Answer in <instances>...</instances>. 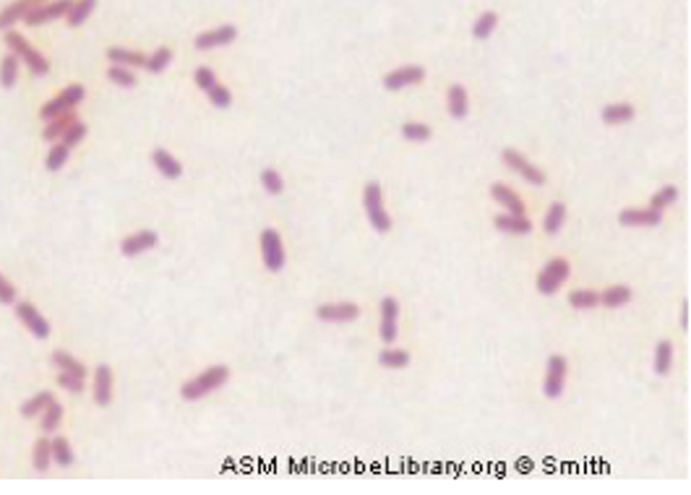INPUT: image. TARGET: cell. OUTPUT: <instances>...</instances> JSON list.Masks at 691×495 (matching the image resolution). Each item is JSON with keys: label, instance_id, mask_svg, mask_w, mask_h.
Segmentation results:
<instances>
[{"label": "cell", "instance_id": "cell-26", "mask_svg": "<svg viewBox=\"0 0 691 495\" xmlns=\"http://www.w3.org/2000/svg\"><path fill=\"white\" fill-rule=\"evenodd\" d=\"M496 27H498V13H496V10H485V13H480V16L475 19L473 37L475 39H488L493 31H496Z\"/></svg>", "mask_w": 691, "mask_h": 495}, {"label": "cell", "instance_id": "cell-31", "mask_svg": "<svg viewBox=\"0 0 691 495\" xmlns=\"http://www.w3.org/2000/svg\"><path fill=\"white\" fill-rule=\"evenodd\" d=\"M53 401H55V396H53L50 391H42V394L32 396L29 401H24V407H21V415H24V417H37V415H42V412L48 410Z\"/></svg>", "mask_w": 691, "mask_h": 495}, {"label": "cell", "instance_id": "cell-32", "mask_svg": "<svg viewBox=\"0 0 691 495\" xmlns=\"http://www.w3.org/2000/svg\"><path fill=\"white\" fill-rule=\"evenodd\" d=\"M568 305L577 310H592L595 305H600V295L595 289H574L568 292Z\"/></svg>", "mask_w": 691, "mask_h": 495}, {"label": "cell", "instance_id": "cell-30", "mask_svg": "<svg viewBox=\"0 0 691 495\" xmlns=\"http://www.w3.org/2000/svg\"><path fill=\"white\" fill-rule=\"evenodd\" d=\"M97 8V0H74V6L68 10V24L71 27H81L89 16H92V10Z\"/></svg>", "mask_w": 691, "mask_h": 495}, {"label": "cell", "instance_id": "cell-49", "mask_svg": "<svg viewBox=\"0 0 691 495\" xmlns=\"http://www.w3.org/2000/svg\"><path fill=\"white\" fill-rule=\"evenodd\" d=\"M0 303L3 305H16V287L11 285L3 274H0Z\"/></svg>", "mask_w": 691, "mask_h": 495}, {"label": "cell", "instance_id": "cell-12", "mask_svg": "<svg viewBox=\"0 0 691 495\" xmlns=\"http://www.w3.org/2000/svg\"><path fill=\"white\" fill-rule=\"evenodd\" d=\"M316 315L326 324H350L360 315V308L355 303H326L319 305Z\"/></svg>", "mask_w": 691, "mask_h": 495}, {"label": "cell", "instance_id": "cell-35", "mask_svg": "<svg viewBox=\"0 0 691 495\" xmlns=\"http://www.w3.org/2000/svg\"><path fill=\"white\" fill-rule=\"evenodd\" d=\"M673 368V344L668 339L657 344V350H655V371L657 375H668Z\"/></svg>", "mask_w": 691, "mask_h": 495}, {"label": "cell", "instance_id": "cell-23", "mask_svg": "<svg viewBox=\"0 0 691 495\" xmlns=\"http://www.w3.org/2000/svg\"><path fill=\"white\" fill-rule=\"evenodd\" d=\"M107 57H110L113 66L146 68V55H144V52H136V50H128V48H110L107 50Z\"/></svg>", "mask_w": 691, "mask_h": 495}, {"label": "cell", "instance_id": "cell-36", "mask_svg": "<svg viewBox=\"0 0 691 495\" xmlns=\"http://www.w3.org/2000/svg\"><path fill=\"white\" fill-rule=\"evenodd\" d=\"M19 63L21 60L13 52L0 60V84L6 86V89H11V86L16 84V78H19Z\"/></svg>", "mask_w": 691, "mask_h": 495}, {"label": "cell", "instance_id": "cell-27", "mask_svg": "<svg viewBox=\"0 0 691 495\" xmlns=\"http://www.w3.org/2000/svg\"><path fill=\"white\" fill-rule=\"evenodd\" d=\"M631 287H626V285H615V287H608L606 292L600 295V303L606 305V308H621V305H626L629 300H631Z\"/></svg>", "mask_w": 691, "mask_h": 495}, {"label": "cell", "instance_id": "cell-39", "mask_svg": "<svg viewBox=\"0 0 691 495\" xmlns=\"http://www.w3.org/2000/svg\"><path fill=\"white\" fill-rule=\"evenodd\" d=\"M172 60V50L170 48H157L152 55L146 57V71H152V73H162V71H167Z\"/></svg>", "mask_w": 691, "mask_h": 495}, {"label": "cell", "instance_id": "cell-41", "mask_svg": "<svg viewBox=\"0 0 691 495\" xmlns=\"http://www.w3.org/2000/svg\"><path fill=\"white\" fill-rule=\"evenodd\" d=\"M107 78L118 86H125V89L136 86V73H133V68H128V66H110Z\"/></svg>", "mask_w": 691, "mask_h": 495}, {"label": "cell", "instance_id": "cell-45", "mask_svg": "<svg viewBox=\"0 0 691 495\" xmlns=\"http://www.w3.org/2000/svg\"><path fill=\"white\" fill-rule=\"evenodd\" d=\"M261 185H264V191L266 193H272V196H279V193L284 191V180H282V175L277 170H264L261 172Z\"/></svg>", "mask_w": 691, "mask_h": 495}, {"label": "cell", "instance_id": "cell-10", "mask_svg": "<svg viewBox=\"0 0 691 495\" xmlns=\"http://www.w3.org/2000/svg\"><path fill=\"white\" fill-rule=\"evenodd\" d=\"M157 243H160V235H157L154 229H139V232L128 235V238L120 243V253H123L125 258H136V256H141V253H146V250H154Z\"/></svg>", "mask_w": 691, "mask_h": 495}, {"label": "cell", "instance_id": "cell-11", "mask_svg": "<svg viewBox=\"0 0 691 495\" xmlns=\"http://www.w3.org/2000/svg\"><path fill=\"white\" fill-rule=\"evenodd\" d=\"M16 315H19L21 324L27 326L29 331L34 333L37 339H48V336H50L48 318L39 313L37 305H32V303H16Z\"/></svg>", "mask_w": 691, "mask_h": 495}, {"label": "cell", "instance_id": "cell-34", "mask_svg": "<svg viewBox=\"0 0 691 495\" xmlns=\"http://www.w3.org/2000/svg\"><path fill=\"white\" fill-rule=\"evenodd\" d=\"M53 443V464H57V467H71L74 464V448H71V443H68V438H53L50 440Z\"/></svg>", "mask_w": 691, "mask_h": 495}, {"label": "cell", "instance_id": "cell-7", "mask_svg": "<svg viewBox=\"0 0 691 495\" xmlns=\"http://www.w3.org/2000/svg\"><path fill=\"white\" fill-rule=\"evenodd\" d=\"M566 371H568L566 357H561V354H550L548 368H545V381H543V394H545L548 399H559L561 394H564Z\"/></svg>", "mask_w": 691, "mask_h": 495}, {"label": "cell", "instance_id": "cell-6", "mask_svg": "<svg viewBox=\"0 0 691 495\" xmlns=\"http://www.w3.org/2000/svg\"><path fill=\"white\" fill-rule=\"evenodd\" d=\"M81 102H84V86H81V84H71V86H66V89H63V92H60L55 99H50L48 105H42L39 115H42L45 120H53V117H57V115L76 110Z\"/></svg>", "mask_w": 691, "mask_h": 495}, {"label": "cell", "instance_id": "cell-37", "mask_svg": "<svg viewBox=\"0 0 691 495\" xmlns=\"http://www.w3.org/2000/svg\"><path fill=\"white\" fill-rule=\"evenodd\" d=\"M53 464V443L48 438H39L34 443V469L37 472H45Z\"/></svg>", "mask_w": 691, "mask_h": 495}, {"label": "cell", "instance_id": "cell-17", "mask_svg": "<svg viewBox=\"0 0 691 495\" xmlns=\"http://www.w3.org/2000/svg\"><path fill=\"white\" fill-rule=\"evenodd\" d=\"M618 222L626 227H657L663 222V214L655 209H624L618 214Z\"/></svg>", "mask_w": 691, "mask_h": 495}, {"label": "cell", "instance_id": "cell-40", "mask_svg": "<svg viewBox=\"0 0 691 495\" xmlns=\"http://www.w3.org/2000/svg\"><path fill=\"white\" fill-rule=\"evenodd\" d=\"M402 136L407 138V141H412V143H423V141H428L431 136H433V131H431V125H426V123H405L402 125Z\"/></svg>", "mask_w": 691, "mask_h": 495}, {"label": "cell", "instance_id": "cell-8", "mask_svg": "<svg viewBox=\"0 0 691 495\" xmlns=\"http://www.w3.org/2000/svg\"><path fill=\"white\" fill-rule=\"evenodd\" d=\"M503 162H506L509 170L522 175V178L527 182H532V185H543V182H545V172L540 170V167H535V164H532L524 154L517 152V149H506V152H503Z\"/></svg>", "mask_w": 691, "mask_h": 495}, {"label": "cell", "instance_id": "cell-25", "mask_svg": "<svg viewBox=\"0 0 691 495\" xmlns=\"http://www.w3.org/2000/svg\"><path fill=\"white\" fill-rule=\"evenodd\" d=\"M634 117V105H629V102H615V105H608L603 110V120L608 125H621V123H629Z\"/></svg>", "mask_w": 691, "mask_h": 495}, {"label": "cell", "instance_id": "cell-42", "mask_svg": "<svg viewBox=\"0 0 691 495\" xmlns=\"http://www.w3.org/2000/svg\"><path fill=\"white\" fill-rule=\"evenodd\" d=\"M68 154H71V149L68 146H63V143L57 141L53 149L48 152V159H45V167H48L50 172H57L63 164L68 162Z\"/></svg>", "mask_w": 691, "mask_h": 495}, {"label": "cell", "instance_id": "cell-24", "mask_svg": "<svg viewBox=\"0 0 691 495\" xmlns=\"http://www.w3.org/2000/svg\"><path fill=\"white\" fill-rule=\"evenodd\" d=\"M78 117H76V113L71 110V113H63V115H57V117H53V120H48V125H45V131H42V136L48 138V141H57L60 136L66 134L68 128L71 125L76 123Z\"/></svg>", "mask_w": 691, "mask_h": 495}, {"label": "cell", "instance_id": "cell-33", "mask_svg": "<svg viewBox=\"0 0 691 495\" xmlns=\"http://www.w3.org/2000/svg\"><path fill=\"white\" fill-rule=\"evenodd\" d=\"M564 222H566V206H564L561 201L550 203L548 214H545V222H543L545 232H548V235H556V232L564 227Z\"/></svg>", "mask_w": 691, "mask_h": 495}, {"label": "cell", "instance_id": "cell-43", "mask_svg": "<svg viewBox=\"0 0 691 495\" xmlns=\"http://www.w3.org/2000/svg\"><path fill=\"white\" fill-rule=\"evenodd\" d=\"M60 422H63V407L53 401L48 410L42 412V430H48V433H55L60 428Z\"/></svg>", "mask_w": 691, "mask_h": 495}, {"label": "cell", "instance_id": "cell-2", "mask_svg": "<svg viewBox=\"0 0 691 495\" xmlns=\"http://www.w3.org/2000/svg\"><path fill=\"white\" fill-rule=\"evenodd\" d=\"M363 209H365L370 227L376 229V232L384 235V232L391 229V217H389V211L384 209V193H381L379 182H368V185L363 188Z\"/></svg>", "mask_w": 691, "mask_h": 495}, {"label": "cell", "instance_id": "cell-20", "mask_svg": "<svg viewBox=\"0 0 691 495\" xmlns=\"http://www.w3.org/2000/svg\"><path fill=\"white\" fill-rule=\"evenodd\" d=\"M446 105H449V113L454 120H462L470 113V96H467V89L462 84L449 86V94H446Z\"/></svg>", "mask_w": 691, "mask_h": 495}, {"label": "cell", "instance_id": "cell-16", "mask_svg": "<svg viewBox=\"0 0 691 495\" xmlns=\"http://www.w3.org/2000/svg\"><path fill=\"white\" fill-rule=\"evenodd\" d=\"M42 3H48V0H13L8 8L0 10V29L8 31L16 21H24L27 19V13H32V10L37 8V6H42Z\"/></svg>", "mask_w": 691, "mask_h": 495}, {"label": "cell", "instance_id": "cell-44", "mask_svg": "<svg viewBox=\"0 0 691 495\" xmlns=\"http://www.w3.org/2000/svg\"><path fill=\"white\" fill-rule=\"evenodd\" d=\"M207 96H209V102H211L214 107H219V110H225V107L232 105V94H230V89H228V86H222L219 81L211 86V89H209Z\"/></svg>", "mask_w": 691, "mask_h": 495}, {"label": "cell", "instance_id": "cell-29", "mask_svg": "<svg viewBox=\"0 0 691 495\" xmlns=\"http://www.w3.org/2000/svg\"><path fill=\"white\" fill-rule=\"evenodd\" d=\"M379 362L384 368H391V371H399V368H407L410 365V352L407 350H394V347H386L379 352Z\"/></svg>", "mask_w": 691, "mask_h": 495}, {"label": "cell", "instance_id": "cell-3", "mask_svg": "<svg viewBox=\"0 0 691 495\" xmlns=\"http://www.w3.org/2000/svg\"><path fill=\"white\" fill-rule=\"evenodd\" d=\"M6 45L11 48V52L13 55L19 57L21 63H27V68L34 73V76H42V73H48L50 71V63H48V57L42 55L39 50H34L32 45H29L27 39L21 37V34H16V31H6Z\"/></svg>", "mask_w": 691, "mask_h": 495}, {"label": "cell", "instance_id": "cell-46", "mask_svg": "<svg viewBox=\"0 0 691 495\" xmlns=\"http://www.w3.org/2000/svg\"><path fill=\"white\" fill-rule=\"evenodd\" d=\"M55 383L60 386V389L71 391V394H81V391H84V378H78V375H74V373H66V371L57 373Z\"/></svg>", "mask_w": 691, "mask_h": 495}, {"label": "cell", "instance_id": "cell-47", "mask_svg": "<svg viewBox=\"0 0 691 495\" xmlns=\"http://www.w3.org/2000/svg\"><path fill=\"white\" fill-rule=\"evenodd\" d=\"M84 136H86V125L81 123V120H76V123L71 125V128H68L66 134L60 136V138H57V141L63 143V146H68V149H74V146H76V143L81 141V138H84Z\"/></svg>", "mask_w": 691, "mask_h": 495}, {"label": "cell", "instance_id": "cell-22", "mask_svg": "<svg viewBox=\"0 0 691 495\" xmlns=\"http://www.w3.org/2000/svg\"><path fill=\"white\" fill-rule=\"evenodd\" d=\"M493 224L506 235H530L532 232V222L527 217H514V214H498Z\"/></svg>", "mask_w": 691, "mask_h": 495}, {"label": "cell", "instance_id": "cell-50", "mask_svg": "<svg viewBox=\"0 0 691 495\" xmlns=\"http://www.w3.org/2000/svg\"><path fill=\"white\" fill-rule=\"evenodd\" d=\"M681 326L683 329H689V303L681 305Z\"/></svg>", "mask_w": 691, "mask_h": 495}, {"label": "cell", "instance_id": "cell-21", "mask_svg": "<svg viewBox=\"0 0 691 495\" xmlns=\"http://www.w3.org/2000/svg\"><path fill=\"white\" fill-rule=\"evenodd\" d=\"M152 162H154V167L160 170V175H165L167 180H178L180 175H183V164H180L167 149H157V152L152 154Z\"/></svg>", "mask_w": 691, "mask_h": 495}, {"label": "cell", "instance_id": "cell-4", "mask_svg": "<svg viewBox=\"0 0 691 495\" xmlns=\"http://www.w3.org/2000/svg\"><path fill=\"white\" fill-rule=\"evenodd\" d=\"M261 258H264V266L266 271H272V274H279L287 264V253H284V243L279 238V232L277 229H264L261 232Z\"/></svg>", "mask_w": 691, "mask_h": 495}, {"label": "cell", "instance_id": "cell-38", "mask_svg": "<svg viewBox=\"0 0 691 495\" xmlns=\"http://www.w3.org/2000/svg\"><path fill=\"white\" fill-rule=\"evenodd\" d=\"M676 201H678V188H676V185H665V188H660V191L652 196V201H650V209H655V211H660V214H663V209L673 206Z\"/></svg>", "mask_w": 691, "mask_h": 495}, {"label": "cell", "instance_id": "cell-14", "mask_svg": "<svg viewBox=\"0 0 691 495\" xmlns=\"http://www.w3.org/2000/svg\"><path fill=\"white\" fill-rule=\"evenodd\" d=\"M423 78H426V71L420 66H402L384 76V86H386L389 92H397V89H405V86L420 84Z\"/></svg>", "mask_w": 691, "mask_h": 495}, {"label": "cell", "instance_id": "cell-1", "mask_svg": "<svg viewBox=\"0 0 691 495\" xmlns=\"http://www.w3.org/2000/svg\"><path fill=\"white\" fill-rule=\"evenodd\" d=\"M228 381H230V368H228V365H211V368H207V371L201 373V375H196L193 381L183 383V389H180V396H183L186 401L204 399L207 394L222 389V386H225Z\"/></svg>", "mask_w": 691, "mask_h": 495}, {"label": "cell", "instance_id": "cell-19", "mask_svg": "<svg viewBox=\"0 0 691 495\" xmlns=\"http://www.w3.org/2000/svg\"><path fill=\"white\" fill-rule=\"evenodd\" d=\"M95 401L99 407L113 401V371L107 365H99L95 371Z\"/></svg>", "mask_w": 691, "mask_h": 495}, {"label": "cell", "instance_id": "cell-15", "mask_svg": "<svg viewBox=\"0 0 691 495\" xmlns=\"http://www.w3.org/2000/svg\"><path fill=\"white\" fill-rule=\"evenodd\" d=\"M397 318H399L397 297H384L381 300V339L386 344L397 342Z\"/></svg>", "mask_w": 691, "mask_h": 495}, {"label": "cell", "instance_id": "cell-13", "mask_svg": "<svg viewBox=\"0 0 691 495\" xmlns=\"http://www.w3.org/2000/svg\"><path fill=\"white\" fill-rule=\"evenodd\" d=\"M237 37V27L232 24H222L217 29H209V31H201L196 37V50H214V48H225L230 42H235Z\"/></svg>", "mask_w": 691, "mask_h": 495}, {"label": "cell", "instance_id": "cell-18", "mask_svg": "<svg viewBox=\"0 0 691 495\" xmlns=\"http://www.w3.org/2000/svg\"><path fill=\"white\" fill-rule=\"evenodd\" d=\"M491 196L496 199V203H501V209H506L509 214H514V217H524V201H522V196H517L509 185L493 182Z\"/></svg>", "mask_w": 691, "mask_h": 495}, {"label": "cell", "instance_id": "cell-28", "mask_svg": "<svg viewBox=\"0 0 691 495\" xmlns=\"http://www.w3.org/2000/svg\"><path fill=\"white\" fill-rule=\"evenodd\" d=\"M53 365H55L57 371L74 373V375H78V378H84V375H86L84 362H78L76 357H74V354L63 352V350H57V352H53Z\"/></svg>", "mask_w": 691, "mask_h": 495}, {"label": "cell", "instance_id": "cell-48", "mask_svg": "<svg viewBox=\"0 0 691 495\" xmlns=\"http://www.w3.org/2000/svg\"><path fill=\"white\" fill-rule=\"evenodd\" d=\"M196 86H199L201 92H209L211 86L217 84V76H214V71L211 68H207V66H201V68H196Z\"/></svg>", "mask_w": 691, "mask_h": 495}, {"label": "cell", "instance_id": "cell-9", "mask_svg": "<svg viewBox=\"0 0 691 495\" xmlns=\"http://www.w3.org/2000/svg\"><path fill=\"white\" fill-rule=\"evenodd\" d=\"M71 6H74V0H48V3L37 6L32 13H27L24 24H29V27H37V24H45V21L63 19V16H68Z\"/></svg>", "mask_w": 691, "mask_h": 495}, {"label": "cell", "instance_id": "cell-5", "mask_svg": "<svg viewBox=\"0 0 691 495\" xmlns=\"http://www.w3.org/2000/svg\"><path fill=\"white\" fill-rule=\"evenodd\" d=\"M568 274H571V264H568L566 258H553V261H548L545 266L540 268L538 282H535V285H538V292H543V295L559 292V287L566 282Z\"/></svg>", "mask_w": 691, "mask_h": 495}]
</instances>
